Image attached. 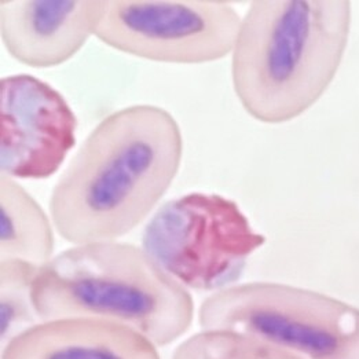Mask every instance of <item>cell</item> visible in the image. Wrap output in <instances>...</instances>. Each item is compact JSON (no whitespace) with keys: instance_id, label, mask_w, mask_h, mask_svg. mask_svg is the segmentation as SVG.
Listing matches in <instances>:
<instances>
[{"instance_id":"cell-1","label":"cell","mask_w":359,"mask_h":359,"mask_svg":"<svg viewBox=\"0 0 359 359\" xmlns=\"http://www.w3.org/2000/svg\"><path fill=\"white\" fill-rule=\"evenodd\" d=\"M183 138L165 109L133 105L107 116L55 184L50 216L73 245L118 241L153 212L180 172Z\"/></svg>"},{"instance_id":"cell-2","label":"cell","mask_w":359,"mask_h":359,"mask_svg":"<svg viewBox=\"0 0 359 359\" xmlns=\"http://www.w3.org/2000/svg\"><path fill=\"white\" fill-rule=\"evenodd\" d=\"M353 25L350 0H255L231 53L236 95L255 120L287 123L334 80Z\"/></svg>"},{"instance_id":"cell-3","label":"cell","mask_w":359,"mask_h":359,"mask_svg":"<svg viewBox=\"0 0 359 359\" xmlns=\"http://www.w3.org/2000/svg\"><path fill=\"white\" fill-rule=\"evenodd\" d=\"M34 299L43 321L118 323L156 347L177 341L194 318L190 290L142 247L120 241L73 245L55 255L37 273Z\"/></svg>"},{"instance_id":"cell-4","label":"cell","mask_w":359,"mask_h":359,"mask_svg":"<svg viewBox=\"0 0 359 359\" xmlns=\"http://www.w3.org/2000/svg\"><path fill=\"white\" fill-rule=\"evenodd\" d=\"M203 330H227L300 359H359V309L321 292L278 283L236 284L200 306Z\"/></svg>"},{"instance_id":"cell-5","label":"cell","mask_w":359,"mask_h":359,"mask_svg":"<svg viewBox=\"0 0 359 359\" xmlns=\"http://www.w3.org/2000/svg\"><path fill=\"white\" fill-rule=\"evenodd\" d=\"M141 243L182 287L215 293L238 283L266 237L234 200L216 193H189L157 208Z\"/></svg>"},{"instance_id":"cell-6","label":"cell","mask_w":359,"mask_h":359,"mask_svg":"<svg viewBox=\"0 0 359 359\" xmlns=\"http://www.w3.org/2000/svg\"><path fill=\"white\" fill-rule=\"evenodd\" d=\"M241 18L223 1L108 0L95 37L142 60L207 64L231 55Z\"/></svg>"},{"instance_id":"cell-7","label":"cell","mask_w":359,"mask_h":359,"mask_svg":"<svg viewBox=\"0 0 359 359\" xmlns=\"http://www.w3.org/2000/svg\"><path fill=\"white\" fill-rule=\"evenodd\" d=\"M0 175L47 180L76 144L77 118L64 95L32 74L0 86Z\"/></svg>"},{"instance_id":"cell-8","label":"cell","mask_w":359,"mask_h":359,"mask_svg":"<svg viewBox=\"0 0 359 359\" xmlns=\"http://www.w3.org/2000/svg\"><path fill=\"white\" fill-rule=\"evenodd\" d=\"M108 0H10L0 3V35L18 62L47 69L73 58L95 36Z\"/></svg>"},{"instance_id":"cell-9","label":"cell","mask_w":359,"mask_h":359,"mask_svg":"<svg viewBox=\"0 0 359 359\" xmlns=\"http://www.w3.org/2000/svg\"><path fill=\"white\" fill-rule=\"evenodd\" d=\"M1 359H160L138 332L102 320L62 318L39 323L4 350Z\"/></svg>"},{"instance_id":"cell-10","label":"cell","mask_w":359,"mask_h":359,"mask_svg":"<svg viewBox=\"0 0 359 359\" xmlns=\"http://www.w3.org/2000/svg\"><path fill=\"white\" fill-rule=\"evenodd\" d=\"M54 223L18 180L0 175V260L47 264L55 255Z\"/></svg>"},{"instance_id":"cell-11","label":"cell","mask_w":359,"mask_h":359,"mask_svg":"<svg viewBox=\"0 0 359 359\" xmlns=\"http://www.w3.org/2000/svg\"><path fill=\"white\" fill-rule=\"evenodd\" d=\"M40 267L22 260H0V347L43 323L34 287Z\"/></svg>"},{"instance_id":"cell-12","label":"cell","mask_w":359,"mask_h":359,"mask_svg":"<svg viewBox=\"0 0 359 359\" xmlns=\"http://www.w3.org/2000/svg\"><path fill=\"white\" fill-rule=\"evenodd\" d=\"M172 359H300L262 340L227 330H203L182 341Z\"/></svg>"}]
</instances>
